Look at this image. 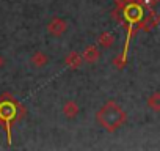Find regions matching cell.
Listing matches in <instances>:
<instances>
[{
    "mask_svg": "<svg viewBox=\"0 0 160 151\" xmlns=\"http://www.w3.org/2000/svg\"><path fill=\"white\" fill-rule=\"evenodd\" d=\"M126 120V113L115 104V102H107L102 110L98 113V121L108 131H113L119 128Z\"/></svg>",
    "mask_w": 160,
    "mask_h": 151,
    "instance_id": "cell-1",
    "label": "cell"
},
{
    "mask_svg": "<svg viewBox=\"0 0 160 151\" xmlns=\"http://www.w3.org/2000/svg\"><path fill=\"white\" fill-rule=\"evenodd\" d=\"M14 117V107L13 104H8V102H3L0 106V118H2L7 124V131H8V142L11 140V131H10V121L13 120Z\"/></svg>",
    "mask_w": 160,
    "mask_h": 151,
    "instance_id": "cell-2",
    "label": "cell"
},
{
    "mask_svg": "<svg viewBox=\"0 0 160 151\" xmlns=\"http://www.w3.org/2000/svg\"><path fill=\"white\" fill-rule=\"evenodd\" d=\"M63 112H64V115L68 117V118H74L77 113H78V107H77V104L75 102H66L64 104V107H63Z\"/></svg>",
    "mask_w": 160,
    "mask_h": 151,
    "instance_id": "cell-3",
    "label": "cell"
},
{
    "mask_svg": "<svg viewBox=\"0 0 160 151\" xmlns=\"http://www.w3.org/2000/svg\"><path fill=\"white\" fill-rule=\"evenodd\" d=\"M49 30H50L53 35H60V33H63V32L66 30V25H64V22H63V21L55 19V21L49 25Z\"/></svg>",
    "mask_w": 160,
    "mask_h": 151,
    "instance_id": "cell-4",
    "label": "cell"
},
{
    "mask_svg": "<svg viewBox=\"0 0 160 151\" xmlns=\"http://www.w3.org/2000/svg\"><path fill=\"white\" fill-rule=\"evenodd\" d=\"M98 57H99V54L96 52L94 47H90V49L85 52V60H88V61H94Z\"/></svg>",
    "mask_w": 160,
    "mask_h": 151,
    "instance_id": "cell-5",
    "label": "cell"
},
{
    "mask_svg": "<svg viewBox=\"0 0 160 151\" xmlns=\"http://www.w3.org/2000/svg\"><path fill=\"white\" fill-rule=\"evenodd\" d=\"M99 43H101L102 46H105V47H107V46H110V44L113 43V36H112V35H108V33H104V35L101 36V41H99Z\"/></svg>",
    "mask_w": 160,
    "mask_h": 151,
    "instance_id": "cell-6",
    "label": "cell"
},
{
    "mask_svg": "<svg viewBox=\"0 0 160 151\" xmlns=\"http://www.w3.org/2000/svg\"><path fill=\"white\" fill-rule=\"evenodd\" d=\"M32 60H33V63H35L36 66H42V65H44V63L47 61V58H46V57H44L42 54H36V55H35V57H33Z\"/></svg>",
    "mask_w": 160,
    "mask_h": 151,
    "instance_id": "cell-7",
    "label": "cell"
},
{
    "mask_svg": "<svg viewBox=\"0 0 160 151\" xmlns=\"http://www.w3.org/2000/svg\"><path fill=\"white\" fill-rule=\"evenodd\" d=\"M0 63H2V58H0Z\"/></svg>",
    "mask_w": 160,
    "mask_h": 151,
    "instance_id": "cell-8",
    "label": "cell"
}]
</instances>
